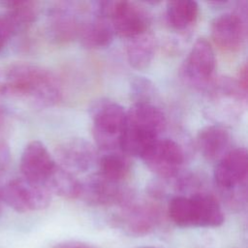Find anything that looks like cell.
<instances>
[{
	"instance_id": "cell-1",
	"label": "cell",
	"mask_w": 248,
	"mask_h": 248,
	"mask_svg": "<svg viewBox=\"0 0 248 248\" xmlns=\"http://www.w3.org/2000/svg\"><path fill=\"white\" fill-rule=\"evenodd\" d=\"M0 91L39 107H52L62 98L61 84L56 76L28 62H16L6 69Z\"/></svg>"
},
{
	"instance_id": "cell-2",
	"label": "cell",
	"mask_w": 248,
	"mask_h": 248,
	"mask_svg": "<svg viewBox=\"0 0 248 248\" xmlns=\"http://www.w3.org/2000/svg\"><path fill=\"white\" fill-rule=\"evenodd\" d=\"M167 119L163 110L153 103H134L126 111L120 140L125 155L140 157L165 131Z\"/></svg>"
},
{
	"instance_id": "cell-3",
	"label": "cell",
	"mask_w": 248,
	"mask_h": 248,
	"mask_svg": "<svg viewBox=\"0 0 248 248\" xmlns=\"http://www.w3.org/2000/svg\"><path fill=\"white\" fill-rule=\"evenodd\" d=\"M126 111L116 102L102 99L91 108L92 133L96 144L105 151L120 148Z\"/></svg>"
},
{
	"instance_id": "cell-4",
	"label": "cell",
	"mask_w": 248,
	"mask_h": 248,
	"mask_svg": "<svg viewBox=\"0 0 248 248\" xmlns=\"http://www.w3.org/2000/svg\"><path fill=\"white\" fill-rule=\"evenodd\" d=\"M95 13L107 17L114 34L126 39L147 32L150 25L147 12L135 2L101 1L97 3Z\"/></svg>"
},
{
	"instance_id": "cell-5",
	"label": "cell",
	"mask_w": 248,
	"mask_h": 248,
	"mask_svg": "<svg viewBox=\"0 0 248 248\" xmlns=\"http://www.w3.org/2000/svg\"><path fill=\"white\" fill-rule=\"evenodd\" d=\"M0 200L14 210L22 213L47 207L51 201V193L44 185L18 177L2 185Z\"/></svg>"
},
{
	"instance_id": "cell-6",
	"label": "cell",
	"mask_w": 248,
	"mask_h": 248,
	"mask_svg": "<svg viewBox=\"0 0 248 248\" xmlns=\"http://www.w3.org/2000/svg\"><path fill=\"white\" fill-rule=\"evenodd\" d=\"M215 66L216 58L211 44L204 38H199L180 68V76L186 84L203 89L209 85Z\"/></svg>"
},
{
	"instance_id": "cell-7",
	"label": "cell",
	"mask_w": 248,
	"mask_h": 248,
	"mask_svg": "<svg viewBox=\"0 0 248 248\" xmlns=\"http://www.w3.org/2000/svg\"><path fill=\"white\" fill-rule=\"evenodd\" d=\"M232 13L216 16L210 24V35L214 44L222 50L236 52L241 49L246 38V6Z\"/></svg>"
},
{
	"instance_id": "cell-8",
	"label": "cell",
	"mask_w": 248,
	"mask_h": 248,
	"mask_svg": "<svg viewBox=\"0 0 248 248\" xmlns=\"http://www.w3.org/2000/svg\"><path fill=\"white\" fill-rule=\"evenodd\" d=\"M85 21L82 10L75 2H59L50 8L46 30L49 38L57 44H65L78 38Z\"/></svg>"
},
{
	"instance_id": "cell-9",
	"label": "cell",
	"mask_w": 248,
	"mask_h": 248,
	"mask_svg": "<svg viewBox=\"0 0 248 248\" xmlns=\"http://www.w3.org/2000/svg\"><path fill=\"white\" fill-rule=\"evenodd\" d=\"M141 159L158 176L171 178L178 174L184 163V152L173 140L160 138L147 148Z\"/></svg>"
},
{
	"instance_id": "cell-10",
	"label": "cell",
	"mask_w": 248,
	"mask_h": 248,
	"mask_svg": "<svg viewBox=\"0 0 248 248\" xmlns=\"http://www.w3.org/2000/svg\"><path fill=\"white\" fill-rule=\"evenodd\" d=\"M248 172L247 150L238 147L229 150L220 160L214 170V180L223 192L232 193L245 188Z\"/></svg>"
},
{
	"instance_id": "cell-11",
	"label": "cell",
	"mask_w": 248,
	"mask_h": 248,
	"mask_svg": "<svg viewBox=\"0 0 248 248\" xmlns=\"http://www.w3.org/2000/svg\"><path fill=\"white\" fill-rule=\"evenodd\" d=\"M81 185L79 198L91 205L123 206L133 199L131 192L121 183L107 180L98 173L88 177L84 183L81 182Z\"/></svg>"
},
{
	"instance_id": "cell-12",
	"label": "cell",
	"mask_w": 248,
	"mask_h": 248,
	"mask_svg": "<svg viewBox=\"0 0 248 248\" xmlns=\"http://www.w3.org/2000/svg\"><path fill=\"white\" fill-rule=\"evenodd\" d=\"M55 167L56 162L43 142L33 140L24 147L19 163L22 178L46 186Z\"/></svg>"
},
{
	"instance_id": "cell-13",
	"label": "cell",
	"mask_w": 248,
	"mask_h": 248,
	"mask_svg": "<svg viewBox=\"0 0 248 248\" xmlns=\"http://www.w3.org/2000/svg\"><path fill=\"white\" fill-rule=\"evenodd\" d=\"M186 227H219L224 222V214L216 198L207 193H195L186 197Z\"/></svg>"
},
{
	"instance_id": "cell-14",
	"label": "cell",
	"mask_w": 248,
	"mask_h": 248,
	"mask_svg": "<svg viewBox=\"0 0 248 248\" xmlns=\"http://www.w3.org/2000/svg\"><path fill=\"white\" fill-rule=\"evenodd\" d=\"M121 207L118 222L129 234L136 236L147 234L160 221V211L153 203L137 202L132 199Z\"/></svg>"
},
{
	"instance_id": "cell-15",
	"label": "cell",
	"mask_w": 248,
	"mask_h": 248,
	"mask_svg": "<svg viewBox=\"0 0 248 248\" xmlns=\"http://www.w3.org/2000/svg\"><path fill=\"white\" fill-rule=\"evenodd\" d=\"M55 157L58 165L73 174L89 170L97 162L94 146L79 138L70 139L60 143L55 150Z\"/></svg>"
},
{
	"instance_id": "cell-16",
	"label": "cell",
	"mask_w": 248,
	"mask_h": 248,
	"mask_svg": "<svg viewBox=\"0 0 248 248\" xmlns=\"http://www.w3.org/2000/svg\"><path fill=\"white\" fill-rule=\"evenodd\" d=\"M230 142L231 135L229 130L219 124L202 128L196 139L200 153L208 161L220 160L229 151Z\"/></svg>"
},
{
	"instance_id": "cell-17",
	"label": "cell",
	"mask_w": 248,
	"mask_h": 248,
	"mask_svg": "<svg viewBox=\"0 0 248 248\" xmlns=\"http://www.w3.org/2000/svg\"><path fill=\"white\" fill-rule=\"evenodd\" d=\"M114 37L110 21L98 14L85 19L78 35L81 46L89 49H99L108 46Z\"/></svg>"
},
{
	"instance_id": "cell-18",
	"label": "cell",
	"mask_w": 248,
	"mask_h": 248,
	"mask_svg": "<svg viewBox=\"0 0 248 248\" xmlns=\"http://www.w3.org/2000/svg\"><path fill=\"white\" fill-rule=\"evenodd\" d=\"M156 42L150 32L128 39L126 46V56L131 67L137 70L147 68L155 55Z\"/></svg>"
},
{
	"instance_id": "cell-19",
	"label": "cell",
	"mask_w": 248,
	"mask_h": 248,
	"mask_svg": "<svg viewBox=\"0 0 248 248\" xmlns=\"http://www.w3.org/2000/svg\"><path fill=\"white\" fill-rule=\"evenodd\" d=\"M0 7L7 10L18 34L29 29L40 13L39 3L30 0H1Z\"/></svg>"
},
{
	"instance_id": "cell-20",
	"label": "cell",
	"mask_w": 248,
	"mask_h": 248,
	"mask_svg": "<svg viewBox=\"0 0 248 248\" xmlns=\"http://www.w3.org/2000/svg\"><path fill=\"white\" fill-rule=\"evenodd\" d=\"M200 8L196 1L177 0L167 3L166 15L169 25L176 30L188 29L196 22Z\"/></svg>"
},
{
	"instance_id": "cell-21",
	"label": "cell",
	"mask_w": 248,
	"mask_h": 248,
	"mask_svg": "<svg viewBox=\"0 0 248 248\" xmlns=\"http://www.w3.org/2000/svg\"><path fill=\"white\" fill-rule=\"evenodd\" d=\"M46 187L50 193H54L61 198L77 199L80 197L82 185L73 173L56 163V167L46 183Z\"/></svg>"
},
{
	"instance_id": "cell-22",
	"label": "cell",
	"mask_w": 248,
	"mask_h": 248,
	"mask_svg": "<svg viewBox=\"0 0 248 248\" xmlns=\"http://www.w3.org/2000/svg\"><path fill=\"white\" fill-rule=\"evenodd\" d=\"M99 171L103 178L115 183H122L131 172V162L124 153L110 152L98 161Z\"/></svg>"
},
{
	"instance_id": "cell-23",
	"label": "cell",
	"mask_w": 248,
	"mask_h": 248,
	"mask_svg": "<svg viewBox=\"0 0 248 248\" xmlns=\"http://www.w3.org/2000/svg\"><path fill=\"white\" fill-rule=\"evenodd\" d=\"M213 94L217 97L234 100L236 102H246L247 90H245L236 78L231 77H221L213 83Z\"/></svg>"
},
{
	"instance_id": "cell-24",
	"label": "cell",
	"mask_w": 248,
	"mask_h": 248,
	"mask_svg": "<svg viewBox=\"0 0 248 248\" xmlns=\"http://www.w3.org/2000/svg\"><path fill=\"white\" fill-rule=\"evenodd\" d=\"M155 90L152 81L143 77H139L131 82V96L134 103H152Z\"/></svg>"
},
{
	"instance_id": "cell-25",
	"label": "cell",
	"mask_w": 248,
	"mask_h": 248,
	"mask_svg": "<svg viewBox=\"0 0 248 248\" xmlns=\"http://www.w3.org/2000/svg\"><path fill=\"white\" fill-rule=\"evenodd\" d=\"M17 30L7 13L0 14V52L5 48L8 42L16 35Z\"/></svg>"
},
{
	"instance_id": "cell-26",
	"label": "cell",
	"mask_w": 248,
	"mask_h": 248,
	"mask_svg": "<svg viewBox=\"0 0 248 248\" xmlns=\"http://www.w3.org/2000/svg\"><path fill=\"white\" fill-rule=\"evenodd\" d=\"M7 125H8V122H7L6 115L3 111V109L0 108V146L6 144L5 136H6L7 129H8Z\"/></svg>"
},
{
	"instance_id": "cell-27",
	"label": "cell",
	"mask_w": 248,
	"mask_h": 248,
	"mask_svg": "<svg viewBox=\"0 0 248 248\" xmlns=\"http://www.w3.org/2000/svg\"><path fill=\"white\" fill-rule=\"evenodd\" d=\"M236 79L239 82V84L245 90H247V86H248V68H247V64L246 63H244L243 66L239 69L238 76H237Z\"/></svg>"
},
{
	"instance_id": "cell-28",
	"label": "cell",
	"mask_w": 248,
	"mask_h": 248,
	"mask_svg": "<svg viewBox=\"0 0 248 248\" xmlns=\"http://www.w3.org/2000/svg\"><path fill=\"white\" fill-rule=\"evenodd\" d=\"M54 248H94V247L79 241H66V242L57 244Z\"/></svg>"
},
{
	"instance_id": "cell-29",
	"label": "cell",
	"mask_w": 248,
	"mask_h": 248,
	"mask_svg": "<svg viewBox=\"0 0 248 248\" xmlns=\"http://www.w3.org/2000/svg\"><path fill=\"white\" fill-rule=\"evenodd\" d=\"M1 171H2V170H0V189H1V187H2V185H3V184H2V183H1Z\"/></svg>"
},
{
	"instance_id": "cell-30",
	"label": "cell",
	"mask_w": 248,
	"mask_h": 248,
	"mask_svg": "<svg viewBox=\"0 0 248 248\" xmlns=\"http://www.w3.org/2000/svg\"><path fill=\"white\" fill-rule=\"evenodd\" d=\"M1 211H2V207H1V200H0V214H1Z\"/></svg>"
},
{
	"instance_id": "cell-31",
	"label": "cell",
	"mask_w": 248,
	"mask_h": 248,
	"mask_svg": "<svg viewBox=\"0 0 248 248\" xmlns=\"http://www.w3.org/2000/svg\"><path fill=\"white\" fill-rule=\"evenodd\" d=\"M141 248H155V247H141Z\"/></svg>"
}]
</instances>
